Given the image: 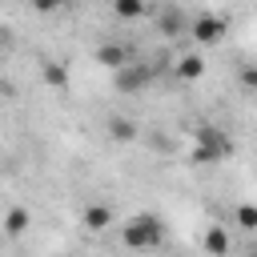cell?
<instances>
[{
	"instance_id": "7a4b0ae2",
	"label": "cell",
	"mask_w": 257,
	"mask_h": 257,
	"mask_svg": "<svg viewBox=\"0 0 257 257\" xmlns=\"http://www.w3.org/2000/svg\"><path fill=\"white\" fill-rule=\"evenodd\" d=\"M120 241H124L128 249H157V245L165 241V225H161V217H153V213H137V217L124 221Z\"/></svg>"
},
{
	"instance_id": "277c9868",
	"label": "cell",
	"mask_w": 257,
	"mask_h": 257,
	"mask_svg": "<svg viewBox=\"0 0 257 257\" xmlns=\"http://www.w3.org/2000/svg\"><path fill=\"white\" fill-rule=\"evenodd\" d=\"M157 28H161V32H169V36H181V32H189V28H193V20H189L181 8H161V12H157Z\"/></svg>"
},
{
	"instance_id": "5bb4252c",
	"label": "cell",
	"mask_w": 257,
	"mask_h": 257,
	"mask_svg": "<svg viewBox=\"0 0 257 257\" xmlns=\"http://www.w3.org/2000/svg\"><path fill=\"white\" fill-rule=\"evenodd\" d=\"M237 225L253 233V229H257V205H249V201H245V205H237Z\"/></svg>"
},
{
	"instance_id": "3957f363",
	"label": "cell",
	"mask_w": 257,
	"mask_h": 257,
	"mask_svg": "<svg viewBox=\"0 0 257 257\" xmlns=\"http://www.w3.org/2000/svg\"><path fill=\"white\" fill-rule=\"evenodd\" d=\"M225 28H229V20L225 16H217V12H201V16H193V40L197 44H217L221 36H225Z\"/></svg>"
},
{
	"instance_id": "9a60e30c",
	"label": "cell",
	"mask_w": 257,
	"mask_h": 257,
	"mask_svg": "<svg viewBox=\"0 0 257 257\" xmlns=\"http://www.w3.org/2000/svg\"><path fill=\"white\" fill-rule=\"evenodd\" d=\"M237 80H241V88H249V92H257V64H241V72H237Z\"/></svg>"
},
{
	"instance_id": "8fae6325",
	"label": "cell",
	"mask_w": 257,
	"mask_h": 257,
	"mask_svg": "<svg viewBox=\"0 0 257 257\" xmlns=\"http://www.w3.org/2000/svg\"><path fill=\"white\" fill-rule=\"evenodd\" d=\"M201 72H205V60H201L197 52H185V56L177 60V76H181V80H197Z\"/></svg>"
},
{
	"instance_id": "5b68a950",
	"label": "cell",
	"mask_w": 257,
	"mask_h": 257,
	"mask_svg": "<svg viewBox=\"0 0 257 257\" xmlns=\"http://www.w3.org/2000/svg\"><path fill=\"white\" fill-rule=\"evenodd\" d=\"M96 64L120 72V68H128V48H124V44H100V48H96Z\"/></svg>"
},
{
	"instance_id": "8992f818",
	"label": "cell",
	"mask_w": 257,
	"mask_h": 257,
	"mask_svg": "<svg viewBox=\"0 0 257 257\" xmlns=\"http://www.w3.org/2000/svg\"><path fill=\"white\" fill-rule=\"evenodd\" d=\"M149 68H141V64H128V68H120L116 72V88H124V92H137V88H145L149 84Z\"/></svg>"
},
{
	"instance_id": "2e32d148",
	"label": "cell",
	"mask_w": 257,
	"mask_h": 257,
	"mask_svg": "<svg viewBox=\"0 0 257 257\" xmlns=\"http://www.w3.org/2000/svg\"><path fill=\"white\" fill-rule=\"evenodd\" d=\"M249 257H257V249H253V253H249Z\"/></svg>"
},
{
	"instance_id": "ba28073f",
	"label": "cell",
	"mask_w": 257,
	"mask_h": 257,
	"mask_svg": "<svg viewBox=\"0 0 257 257\" xmlns=\"http://www.w3.org/2000/svg\"><path fill=\"white\" fill-rule=\"evenodd\" d=\"M229 245H233V241H229L225 225H209V229H205V253H209V257H225Z\"/></svg>"
},
{
	"instance_id": "9c48e42d",
	"label": "cell",
	"mask_w": 257,
	"mask_h": 257,
	"mask_svg": "<svg viewBox=\"0 0 257 257\" xmlns=\"http://www.w3.org/2000/svg\"><path fill=\"white\" fill-rule=\"evenodd\" d=\"M40 72H44V84H48V88H56V92H64V88H68V68H64L60 60H44V64H40Z\"/></svg>"
},
{
	"instance_id": "52a82bcc",
	"label": "cell",
	"mask_w": 257,
	"mask_h": 257,
	"mask_svg": "<svg viewBox=\"0 0 257 257\" xmlns=\"http://www.w3.org/2000/svg\"><path fill=\"white\" fill-rule=\"evenodd\" d=\"M80 221H84V229H88V233H104V229L112 225V209H108V205H88Z\"/></svg>"
},
{
	"instance_id": "6da1fadb",
	"label": "cell",
	"mask_w": 257,
	"mask_h": 257,
	"mask_svg": "<svg viewBox=\"0 0 257 257\" xmlns=\"http://www.w3.org/2000/svg\"><path fill=\"white\" fill-rule=\"evenodd\" d=\"M233 157V141L229 133H221L217 124H201L193 133V149H189V161L193 165H221Z\"/></svg>"
},
{
	"instance_id": "30bf717a",
	"label": "cell",
	"mask_w": 257,
	"mask_h": 257,
	"mask_svg": "<svg viewBox=\"0 0 257 257\" xmlns=\"http://www.w3.org/2000/svg\"><path fill=\"white\" fill-rule=\"evenodd\" d=\"M28 225H32V213H28L24 205H12L8 217H4V233H8V237H20Z\"/></svg>"
},
{
	"instance_id": "4fadbf2b",
	"label": "cell",
	"mask_w": 257,
	"mask_h": 257,
	"mask_svg": "<svg viewBox=\"0 0 257 257\" xmlns=\"http://www.w3.org/2000/svg\"><path fill=\"white\" fill-rule=\"evenodd\" d=\"M112 12H116L120 20H137V16H145L149 8H145L141 0H116V4H112Z\"/></svg>"
},
{
	"instance_id": "7c38bea8",
	"label": "cell",
	"mask_w": 257,
	"mask_h": 257,
	"mask_svg": "<svg viewBox=\"0 0 257 257\" xmlns=\"http://www.w3.org/2000/svg\"><path fill=\"white\" fill-rule=\"evenodd\" d=\"M108 137H112V141H133V137H137V124H133L128 116H112V120H108Z\"/></svg>"
}]
</instances>
